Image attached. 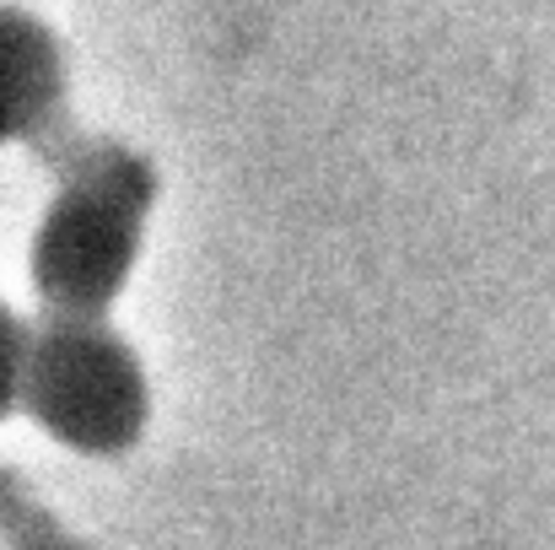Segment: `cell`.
Masks as SVG:
<instances>
[{
  "mask_svg": "<svg viewBox=\"0 0 555 550\" xmlns=\"http://www.w3.org/2000/svg\"><path fill=\"white\" fill-rule=\"evenodd\" d=\"M146 200L152 179L125 152H98L76 163L33 248V281L54 314L98 319L114 303L141 248Z\"/></svg>",
  "mask_w": 555,
  "mask_h": 550,
  "instance_id": "obj_1",
  "label": "cell"
},
{
  "mask_svg": "<svg viewBox=\"0 0 555 550\" xmlns=\"http://www.w3.org/2000/svg\"><path fill=\"white\" fill-rule=\"evenodd\" d=\"M16 399L70 448H125L141 426L146 388L141 367L98 319L54 314L38 335H27Z\"/></svg>",
  "mask_w": 555,
  "mask_h": 550,
  "instance_id": "obj_2",
  "label": "cell"
},
{
  "mask_svg": "<svg viewBox=\"0 0 555 550\" xmlns=\"http://www.w3.org/2000/svg\"><path fill=\"white\" fill-rule=\"evenodd\" d=\"M60 98V49L16 5H0V141L27 136Z\"/></svg>",
  "mask_w": 555,
  "mask_h": 550,
  "instance_id": "obj_3",
  "label": "cell"
},
{
  "mask_svg": "<svg viewBox=\"0 0 555 550\" xmlns=\"http://www.w3.org/2000/svg\"><path fill=\"white\" fill-rule=\"evenodd\" d=\"M22 351H27V330L16 324L11 308H0V415L16 405V383H22Z\"/></svg>",
  "mask_w": 555,
  "mask_h": 550,
  "instance_id": "obj_4",
  "label": "cell"
}]
</instances>
